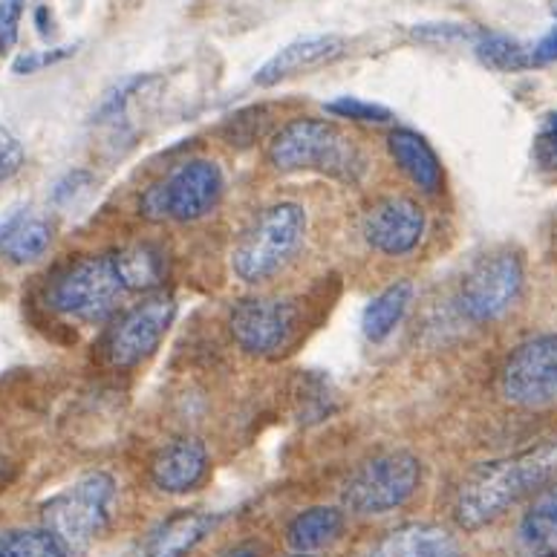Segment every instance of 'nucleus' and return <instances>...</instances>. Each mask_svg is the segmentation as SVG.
Listing matches in <instances>:
<instances>
[{"label":"nucleus","mask_w":557,"mask_h":557,"mask_svg":"<svg viewBox=\"0 0 557 557\" xmlns=\"http://www.w3.org/2000/svg\"><path fill=\"white\" fill-rule=\"evenodd\" d=\"M557 474V433L532 448L476 466L462 480L454 499V520L459 529L476 532L494 523L525 494L546 485Z\"/></svg>","instance_id":"1"},{"label":"nucleus","mask_w":557,"mask_h":557,"mask_svg":"<svg viewBox=\"0 0 557 557\" xmlns=\"http://www.w3.org/2000/svg\"><path fill=\"white\" fill-rule=\"evenodd\" d=\"M269 162L281 174L321 171V174L358 183L367 171L364 153L352 139L324 119H292L269 141Z\"/></svg>","instance_id":"2"},{"label":"nucleus","mask_w":557,"mask_h":557,"mask_svg":"<svg viewBox=\"0 0 557 557\" xmlns=\"http://www.w3.org/2000/svg\"><path fill=\"white\" fill-rule=\"evenodd\" d=\"M116 499V480L104 471L78 476L73 485L44 503V529L64 546L70 557H82L110 523Z\"/></svg>","instance_id":"3"},{"label":"nucleus","mask_w":557,"mask_h":557,"mask_svg":"<svg viewBox=\"0 0 557 557\" xmlns=\"http://www.w3.org/2000/svg\"><path fill=\"white\" fill-rule=\"evenodd\" d=\"M307 234V211L298 202H275L255 216L232 251L234 275L246 283L275 277L300 249Z\"/></svg>","instance_id":"4"},{"label":"nucleus","mask_w":557,"mask_h":557,"mask_svg":"<svg viewBox=\"0 0 557 557\" xmlns=\"http://www.w3.org/2000/svg\"><path fill=\"white\" fill-rule=\"evenodd\" d=\"M125 295L127 286L119 272L116 251H110L70 263L52 281L50 307L75 321H104Z\"/></svg>","instance_id":"5"},{"label":"nucleus","mask_w":557,"mask_h":557,"mask_svg":"<svg viewBox=\"0 0 557 557\" xmlns=\"http://www.w3.org/2000/svg\"><path fill=\"white\" fill-rule=\"evenodd\" d=\"M422 462L410 450H387L367 459L344 485L342 503L352 515H387L417 494Z\"/></svg>","instance_id":"6"},{"label":"nucleus","mask_w":557,"mask_h":557,"mask_svg":"<svg viewBox=\"0 0 557 557\" xmlns=\"http://www.w3.org/2000/svg\"><path fill=\"white\" fill-rule=\"evenodd\" d=\"M176 318V304L165 292H153L131 307L116 324L108 330L104 338V356L110 367L131 370L141 364L145 358L153 356L162 338L168 335Z\"/></svg>","instance_id":"7"},{"label":"nucleus","mask_w":557,"mask_h":557,"mask_svg":"<svg viewBox=\"0 0 557 557\" xmlns=\"http://www.w3.org/2000/svg\"><path fill=\"white\" fill-rule=\"evenodd\" d=\"M523 289V263L515 251H494L471 267L459 289V307L474 324H491L515 307Z\"/></svg>","instance_id":"8"},{"label":"nucleus","mask_w":557,"mask_h":557,"mask_svg":"<svg viewBox=\"0 0 557 557\" xmlns=\"http://www.w3.org/2000/svg\"><path fill=\"white\" fill-rule=\"evenodd\" d=\"M300 309L289 298H243L228 315V333L251 356L272 358L298 333Z\"/></svg>","instance_id":"9"},{"label":"nucleus","mask_w":557,"mask_h":557,"mask_svg":"<svg viewBox=\"0 0 557 557\" xmlns=\"http://www.w3.org/2000/svg\"><path fill=\"white\" fill-rule=\"evenodd\" d=\"M503 396L517 408H549L557 401V333L529 338L503 367Z\"/></svg>","instance_id":"10"},{"label":"nucleus","mask_w":557,"mask_h":557,"mask_svg":"<svg viewBox=\"0 0 557 557\" xmlns=\"http://www.w3.org/2000/svg\"><path fill=\"white\" fill-rule=\"evenodd\" d=\"M361 232L375 251H382L387 258H401L422 243L428 232V216L422 206L410 197H384L367 209Z\"/></svg>","instance_id":"11"},{"label":"nucleus","mask_w":557,"mask_h":557,"mask_svg":"<svg viewBox=\"0 0 557 557\" xmlns=\"http://www.w3.org/2000/svg\"><path fill=\"white\" fill-rule=\"evenodd\" d=\"M223 171L211 159H188L165 180L171 220L194 223L216 209L223 197Z\"/></svg>","instance_id":"12"},{"label":"nucleus","mask_w":557,"mask_h":557,"mask_svg":"<svg viewBox=\"0 0 557 557\" xmlns=\"http://www.w3.org/2000/svg\"><path fill=\"white\" fill-rule=\"evenodd\" d=\"M209 474V450L197 436H180L157 450L150 459V483L165 494H185Z\"/></svg>","instance_id":"13"},{"label":"nucleus","mask_w":557,"mask_h":557,"mask_svg":"<svg viewBox=\"0 0 557 557\" xmlns=\"http://www.w3.org/2000/svg\"><path fill=\"white\" fill-rule=\"evenodd\" d=\"M344 47H347V44H344V38H338V35H304V38H295V41H289L286 47H281V50L255 73V84H260V87H275V84L286 82L292 75L324 67V64H333L335 59H342L344 55Z\"/></svg>","instance_id":"14"},{"label":"nucleus","mask_w":557,"mask_h":557,"mask_svg":"<svg viewBox=\"0 0 557 557\" xmlns=\"http://www.w3.org/2000/svg\"><path fill=\"white\" fill-rule=\"evenodd\" d=\"M370 557H462L457 537L436 523H405L375 543Z\"/></svg>","instance_id":"15"},{"label":"nucleus","mask_w":557,"mask_h":557,"mask_svg":"<svg viewBox=\"0 0 557 557\" xmlns=\"http://www.w3.org/2000/svg\"><path fill=\"white\" fill-rule=\"evenodd\" d=\"M387 150H391L393 162L401 168V174H408L413 185H419L424 194H436L442 188V162L431 141L424 139L417 131H393L387 136Z\"/></svg>","instance_id":"16"},{"label":"nucleus","mask_w":557,"mask_h":557,"mask_svg":"<svg viewBox=\"0 0 557 557\" xmlns=\"http://www.w3.org/2000/svg\"><path fill=\"white\" fill-rule=\"evenodd\" d=\"M517 555L557 557V485L543 491L517 529Z\"/></svg>","instance_id":"17"},{"label":"nucleus","mask_w":557,"mask_h":557,"mask_svg":"<svg viewBox=\"0 0 557 557\" xmlns=\"http://www.w3.org/2000/svg\"><path fill=\"white\" fill-rule=\"evenodd\" d=\"M216 517L209 511H183L171 517L150 537L148 557H188L214 529Z\"/></svg>","instance_id":"18"},{"label":"nucleus","mask_w":557,"mask_h":557,"mask_svg":"<svg viewBox=\"0 0 557 557\" xmlns=\"http://www.w3.org/2000/svg\"><path fill=\"white\" fill-rule=\"evenodd\" d=\"M410 304H413V283L396 281L387 289L379 292L361 312V333L367 342H384L391 338L393 330L405 321Z\"/></svg>","instance_id":"19"},{"label":"nucleus","mask_w":557,"mask_h":557,"mask_svg":"<svg viewBox=\"0 0 557 557\" xmlns=\"http://www.w3.org/2000/svg\"><path fill=\"white\" fill-rule=\"evenodd\" d=\"M344 529V511L333 506H312L300 511L286 529V541L298 555L321 549L326 543H333Z\"/></svg>","instance_id":"20"},{"label":"nucleus","mask_w":557,"mask_h":557,"mask_svg":"<svg viewBox=\"0 0 557 557\" xmlns=\"http://www.w3.org/2000/svg\"><path fill=\"white\" fill-rule=\"evenodd\" d=\"M116 260H119V272H122V281H125L127 292H145V295H153V292H159V286L165 283L168 260H165V251L159 249V246L136 243V246L119 249Z\"/></svg>","instance_id":"21"},{"label":"nucleus","mask_w":557,"mask_h":557,"mask_svg":"<svg viewBox=\"0 0 557 557\" xmlns=\"http://www.w3.org/2000/svg\"><path fill=\"white\" fill-rule=\"evenodd\" d=\"M474 55L483 67L494 73H520V70L534 67L532 47H525L511 35L483 33V38L474 44Z\"/></svg>","instance_id":"22"},{"label":"nucleus","mask_w":557,"mask_h":557,"mask_svg":"<svg viewBox=\"0 0 557 557\" xmlns=\"http://www.w3.org/2000/svg\"><path fill=\"white\" fill-rule=\"evenodd\" d=\"M52 243V225L41 216H24V223L17 225L12 237L3 246V255H7L12 263L17 267H24V263H33L44 255V251L50 249Z\"/></svg>","instance_id":"23"},{"label":"nucleus","mask_w":557,"mask_h":557,"mask_svg":"<svg viewBox=\"0 0 557 557\" xmlns=\"http://www.w3.org/2000/svg\"><path fill=\"white\" fill-rule=\"evenodd\" d=\"M0 557H70L47 529H21L0 541Z\"/></svg>","instance_id":"24"},{"label":"nucleus","mask_w":557,"mask_h":557,"mask_svg":"<svg viewBox=\"0 0 557 557\" xmlns=\"http://www.w3.org/2000/svg\"><path fill=\"white\" fill-rule=\"evenodd\" d=\"M410 35L422 44L433 47H454V44H476L483 33L471 24H457V21H424L410 29Z\"/></svg>","instance_id":"25"},{"label":"nucleus","mask_w":557,"mask_h":557,"mask_svg":"<svg viewBox=\"0 0 557 557\" xmlns=\"http://www.w3.org/2000/svg\"><path fill=\"white\" fill-rule=\"evenodd\" d=\"M326 113L335 119H349V122H364V125H384L393 119L391 108L356 99V96H338V99L326 101Z\"/></svg>","instance_id":"26"},{"label":"nucleus","mask_w":557,"mask_h":557,"mask_svg":"<svg viewBox=\"0 0 557 557\" xmlns=\"http://www.w3.org/2000/svg\"><path fill=\"white\" fill-rule=\"evenodd\" d=\"M92 185H96V176L90 171H84V168H75V171H67L59 183L52 185L50 202L59 206V209H67V206L78 202L82 197H87L92 191Z\"/></svg>","instance_id":"27"},{"label":"nucleus","mask_w":557,"mask_h":557,"mask_svg":"<svg viewBox=\"0 0 557 557\" xmlns=\"http://www.w3.org/2000/svg\"><path fill=\"white\" fill-rule=\"evenodd\" d=\"M78 47H52V50H29L21 52L15 61H12V73L15 75H33L41 73V70L52 67V64H61V61H67L70 55H75Z\"/></svg>","instance_id":"28"},{"label":"nucleus","mask_w":557,"mask_h":557,"mask_svg":"<svg viewBox=\"0 0 557 557\" xmlns=\"http://www.w3.org/2000/svg\"><path fill=\"white\" fill-rule=\"evenodd\" d=\"M534 162L546 174H557V113H552L541 134L534 136Z\"/></svg>","instance_id":"29"},{"label":"nucleus","mask_w":557,"mask_h":557,"mask_svg":"<svg viewBox=\"0 0 557 557\" xmlns=\"http://www.w3.org/2000/svg\"><path fill=\"white\" fill-rule=\"evenodd\" d=\"M24 9L26 0H0V55H7L15 47Z\"/></svg>","instance_id":"30"},{"label":"nucleus","mask_w":557,"mask_h":557,"mask_svg":"<svg viewBox=\"0 0 557 557\" xmlns=\"http://www.w3.org/2000/svg\"><path fill=\"white\" fill-rule=\"evenodd\" d=\"M24 165V145L17 141L12 131L0 125V185L12 180Z\"/></svg>","instance_id":"31"},{"label":"nucleus","mask_w":557,"mask_h":557,"mask_svg":"<svg viewBox=\"0 0 557 557\" xmlns=\"http://www.w3.org/2000/svg\"><path fill=\"white\" fill-rule=\"evenodd\" d=\"M139 214L145 216L148 223H165V220H171L165 183H157L150 185V188H145V194L139 197Z\"/></svg>","instance_id":"32"},{"label":"nucleus","mask_w":557,"mask_h":557,"mask_svg":"<svg viewBox=\"0 0 557 557\" xmlns=\"http://www.w3.org/2000/svg\"><path fill=\"white\" fill-rule=\"evenodd\" d=\"M534 52V64H549V61H557V26L549 35H543L541 41L532 47Z\"/></svg>","instance_id":"33"},{"label":"nucleus","mask_w":557,"mask_h":557,"mask_svg":"<svg viewBox=\"0 0 557 557\" xmlns=\"http://www.w3.org/2000/svg\"><path fill=\"white\" fill-rule=\"evenodd\" d=\"M220 557H263V546L255 541H243V543H234V546H228V549H225Z\"/></svg>","instance_id":"34"},{"label":"nucleus","mask_w":557,"mask_h":557,"mask_svg":"<svg viewBox=\"0 0 557 557\" xmlns=\"http://www.w3.org/2000/svg\"><path fill=\"white\" fill-rule=\"evenodd\" d=\"M24 216H26V211H15V214H9L0 220V249L7 246V240L12 237V232H15L17 225L24 223Z\"/></svg>","instance_id":"35"},{"label":"nucleus","mask_w":557,"mask_h":557,"mask_svg":"<svg viewBox=\"0 0 557 557\" xmlns=\"http://www.w3.org/2000/svg\"><path fill=\"white\" fill-rule=\"evenodd\" d=\"M35 24H38V33L47 38L50 35V24H47V7H38V12H35Z\"/></svg>","instance_id":"36"},{"label":"nucleus","mask_w":557,"mask_h":557,"mask_svg":"<svg viewBox=\"0 0 557 557\" xmlns=\"http://www.w3.org/2000/svg\"><path fill=\"white\" fill-rule=\"evenodd\" d=\"M295 557H312V555H295Z\"/></svg>","instance_id":"37"},{"label":"nucleus","mask_w":557,"mask_h":557,"mask_svg":"<svg viewBox=\"0 0 557 557\" xmlns=\"http://www.w3.org/2000/svg\"><path fill=\"white\" fill-rule=\"evenodd\" d=\"M555 15H557V0H555Z\"/></svg>","instance_id":"38"},{"label":"nucleus","mask_w":557,"mask_h":557,"mask_svg":"<svg viewBox=\"0 0 557 557\" xmlns=\"http://www.w3.org/2000/svg\"><path fill=\"white\" fill-rule=\"evenodd\" d=\"M0 466H3V462H0Z\"/></svg>","instance_id":"39"}]
</instances>
